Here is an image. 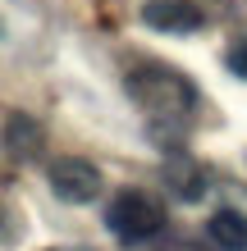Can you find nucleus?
Returning <instances> with one entry per match:
<instances>
[{
	"mask_svg": "<svg viewBox=\"0 0 247 251\" xmlns=\"http://www.w3.org/2000/svg\"><path fill=\"white\" fill-rule=\"evenodd\" d=\"M124 92L137 100L151 119H188V110H197V87L188 73L169 64H137L128 69Z\"/></svg>",
	"mask_w": 247,
	"mask_h": 251,
	"instance_id": "1",
	"label": "nucleus"
},
{
	"mask_svg": "<svg viewBox=\"0 0 247 251\" xmlns=\"http://www.w3.org/2000/svg\"><path fill=\"white\" fill-rule=\"evenodd\" d=\"M106 228L119 238L124 247H142L165 228V205L151 192H119L106 205Z\"/></svg>",
	"mask_w": 247,
	"mask_h": 251,
	"instance_id": "2",
	"label": "nucleus"
},
{
	"mask_svg": "<svg viewBox=\"0 0 247 251\" xmlns=\"http://www.w3.org/2000/svg\"><path fill=\"white\" fill-rule=\"evenodd\" d=\"M51 192L64 205H87L101 192V169L92 160H82V155H60L51 165Z\"/></svg>",
	"mask_w": 247,
	"mask_h": 251,
	"instance_id": "3",
	"label": "nucleus"
},
{
	"mask_svg": "<svg viewBox=\"0 0 247 251\" xmlns=\"http://www.w3.org/2000/svg\"><path fill=\"white\" fill-rule=\"evenodd\" d=\"M142 23L156 27V32H197L206 23V14L192 0H147L142 5Z\"/></svg>",
	"mask_w": 247,
	"mask_h": 251,
	"instance_id": "4",
	"label": "nucleus"
},
{
	"mask_svg": "<svg viewBox=\"0 0 247 251\" xmlns=\"http://www.w3.org/2000/svg\"><path fill=\"white\" fill-rule=\"evenodd\" d=\"M41 124L23 110H9L5 114V155L9 160H37L41 155Z\"/></svg>",
	"mask_w": 247,
	"mask_h": 251,
	"instance_id": "5",
	"label": "nucleus"
},
{
	"mask_svg": "<svg viewBox=\"0 0 247 251\" xmlns=\"http://www.w3.org/2000/svg\"><path fill=\"white\" fill-rule=\"evenodd\" d=\"M206 238L220 251H247V215L243 210H215L206 219Z\"/></svg>",
	"mask_w": 247,
	"mask_h": 251,
	"instance_id": "6",
	"label": "nucleus"
},
{
	"mask_svg": "<svg viewBox=\"0 0 247 251\" xmlns=\"http://www.w3.org/2000/svg\"><path fill=\"white\" fill-rule=\"evenodd\" d=\"M169 183H174V192H179L183 201H197L201 192H206V174H201L197 165H174L169 169Z\"/></svg>",
	"mask_w": 247,
	"mask_h": 251,
	"instance_id": "7",
	"label": "nucleus"
},
{
	"mask_svg": "<svg viewBox=\"0 0 247 251\" xmlns=\"http://www.w3.org/2000/svg\"><path fill=\"white\" fill-rule=\"evenodd\" d=\"M224 60H229V69H234L238 78L247 82V37H243V41H234V46H229V55H224Z\"/></svg>",
	"mask_w": 247,
	"mask_h": 251,
	"instance_id": "8",
	"label": "nucleus"
},
{
	"mask_svg": "<svg viewBox=\"0 0 247 251\" xmlns=\"http://www.w3.org/2000/svg\"><path fill=\"white\" fill-rule=\"evenodd\" d=\"M156 251H201V247H197V242H188V238H174V242L156 247Z\"/></svg>",
	"mask_w": 247,
	"mask_h": 251,
	"instance_id": "9",
	"label": "nucleus"
},
{
	"mask_svg": "<svg viewBox=\"0 0 247 251\" xmlns=\"http://www.w3.org/2000/svg\"><path fill=\"white\" fill-rule=\"evenodd\" d=\"M55 251H87V247H55Z\"/></svg>",
	"mask_w": 247,
	"mask_h": 251,
	"instance_id": "10",
	"label": "nucleus"
}]
</instances>
